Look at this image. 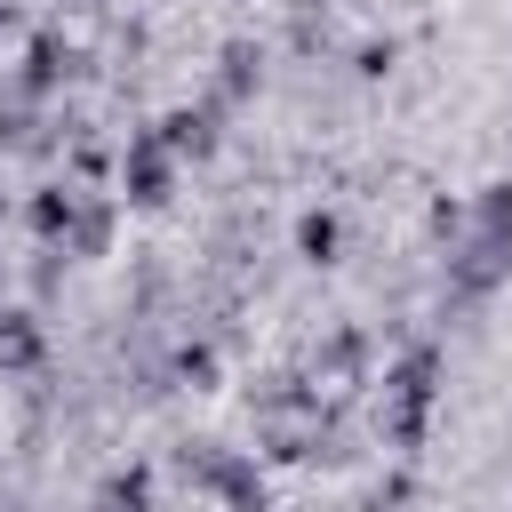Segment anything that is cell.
Wrapping results in <instances>:
<instances>
[{"instance_id":"obj_1","label":"cell","mask_w":512,"mask_h":512,"mask_svg":"<svg viewBox=\"0 0 512 512\" xmlns=\"http://www.w3.org/2000/svg\"><path fill=\"white\" fill-rule=\"evenodd\" d=\"M304 248H312V256H328V248H336V224H328V216H312V224H304Z\"/></svg>"}]
</instances>
